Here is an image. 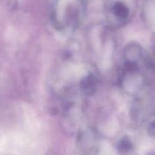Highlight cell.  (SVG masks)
Returning a JSON list of instances; mask_svg holds the SVG:
<instances>
[{
  "label": "cell",
  "mask_w": 155,
  "mask_h": 155,
  "mask_svg": "<svg viewBox=\"0 0 155 155\" xmlns=\"http://www.w3.org/2000/svg\"><path fill=\"white\" fill-rule=\"evenodd\" d=\"M85 12V0H54L51 11L53 27L61 32H73L81 24Z\"/></svg>",
  "instance_id": "2"
},
{
  "label": "cell",
  "mask_w": 155,
  "mask_h": 155,
  "mask_svg": "<svg viewBox=\"0 0 155 155\" xmlns=\"http://www.w3.org/2000/svg\"><path fill=\"white\" fill-rule=\"evenodd\" d=\"M136 10L135 0H106L105 18L107 25L114 29L127 24Z\"/></svg>",
  "instance_id": "3"
},
{
  "label": "cell",
  "mask_w": 155,
  "mask_h": 155,
  "mask_svg": "<svg viewBox=\"0 0 155 155\" xmlns=\"http://www.w3.org/2000/svg\"><path fill=\"white\" fill-rule=\"evenodd\" d=\"M147 58L140 45L131 43L125 48L123 65L120 71V83L128 94L136 95L142 90L148 69Z\"/></svg>",
  "instance_id": "1"
},
{
  "label": "cell",
  "mask_w": 155,
  "mask_h": 155,
  "mask_svg": "<svg viewBox=\"0 0 155 155\" xmlns=\"http://www.w3.org/2000/svg\"><path fill=\"white\" fill-rule=\"evenodd\" d=\"M96 136L92 131H86L80 137V143L83 148L92 150L96 148Z\"/></svg>",
  "instance_id": "5"
},
{
  "label": "cell",
  "mask_w": 155,
  "mask_h": 155,
  "mask_svg": "<svg viewBox=\"0 0 155 155\" xmlns=\"http://www.w3.org/2000/svg\"><path fill=\"white\" fill-rule=\"evenodd\" d=\"M119 149L121 151H128L131 148V142L127 139H122L119 144Z\"/></svg>",
  "instance_id": "6"
},
{
  "label": "cell",
  "mask_w": 155,
  "mask_h": 155,
  "mask_svg": "<svg viewBox=\"0 0 155 155\" xmlns=\"http://www.w3.org/2000/svg\"><path fill=\"white\" fill-rule=\"evenodd\" d=\"M97 79L92 74L85 76L80 81V86L82 92L85 95H90L95 93L97 88Z\"/></svg>",
  "instance_id": "4"
},
{
  "label": "cell",
  "mask_w": 155,
  "mask_h": 155,
  "mask_svg": "<svg viewBox=\"0 0 155 155\" xmlns=\"http://www.w3.org/2000/svg\"><path fill=\"white\" fill-rule=\"evenodd\" d=\"M148 133L151 136L155 137V120L151 122L148 126Z\"/></svg>",
  "instance_id": "7"
}]
</instances>
